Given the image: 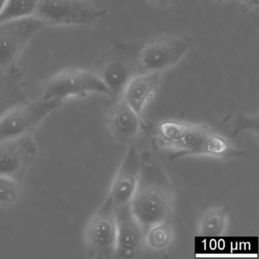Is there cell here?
Wrapping results in <instances>:
<instances>
[{"label":"cell","mask_w":259,"mask_h":259,"mask_svg":"<svg viewBox=\"0 0 259 259\" xmlns=\"http://www.w3.org/2000/svg\"><path fill=\"white\" fill-rule=\"evenodd\" d=\"M174 202V186L167 174L149 154L141 155L139 183L130 202L133 214L147 230L169 220Z\"/></svg>","instance_id":"6da1fadb"},{"label":"cell","mask_w":259,"mask_h":259,"mask_svg":"<svg viewBox=\"0 0 259 259\" xmlns=\"http://www.w3.org/2000/svg\"><path fill=\"white\" fill-rule=\"evenodd\" d=\"M62 103L42 98L15 106L0 118V144L30 136Z\"/></svg>","instance_id":"7a4b0ae2"},{"label":"cell","mask_w":259,"mask_h":259,"mask_svg":"<svg viewBox=\"0 0 259 259\" xmlns=\"http://www.w3.org/2000/svg\"><path fill=\"white\" fill-rule=\"evenodd\" d=\"M187 35H164L147 42L139 51L138 69L142 72H163L181 61L190 50Z\"/></svg>","instance_id":"3957f363"},{"label":"cell","mask_w":259,"mask_h":259,"mask_svg":"<svg viewBox=\"0 0 259 259\" xmlns=\"http://www.w3.org/2000/svg\"><path fill=\"white\" fill-rule=\"evenodd\" d=\"M94 93L110 96L108 89L98 73L70 68L61 71L48 81L42 98L63 102L68 98H81Z\"/></svg>","instance_id":"277c9868"},{"label":"cell","mask_w":259,"mask_h":259,"mask_svg":"<svg viewBox=\"0 0 259 259\" xmlns=\"http://www.w3.org/2000/svg\"><path fill=\"white\" fill-rule=\"evenodd\" d=\"M116 237V208L108 196L88 221L84 230V242L92 256L104 258L115 254Z\"/></svg>","instance_id":"5b68a950"},{"label":"cell","mask_w":259,"mask_h":259,"mask_svg":"<svg viewBox=\"0 0 259 259\" xmlns=\"http://www.w3.org/2000/svg\"><path fill=\"white\" fill-rule=\"evenodd\" d=\"M107 15L87 0H40L35 16L48 25H87Z\"/></svg>","instance_id":"8992f818"},{"label":"cell","mask_w":259,"mask_h":259,"mask_svg":"<svg viewBox=\"0 0 259 259\" xmlns=\"http://www.w3.org/2000/svg\"><path fill=\"white\" fill-rule=\"evenodd\" d=\"M211 131L204 125H190L178 119H167L157 125L156 139L162 146L175 150L171 158L177 159L194 155Z\"/></svg>","instance_id":"52a82bcc"},{"label":"cell","mask_w":259,"mask_h":259,"mask_svg":"<svg viewBox=\"0 0 259 259\" xmlns=\"http://www.w3.org/2000/svg\"><path fill=\"white\" fill-rule=\"evenodd\" d=\"M46 24L35 16L0 23V69L17 60L31 39Z\"/></svg>","instance_id":"ba28073f"},{"label":"cell","mask_w":259,"mask_h":259,"mask_svg":"<svg viewBox=\"0 0 259 259\" xmlns=\"http://www.w3.org/2000/svg\"><path fill=\"white\" fill-rule=\"evenodd\" d=\"M117 237L115 254L119 258L139 257L145 248V227L132 211L130 204L116 208Z\"/></svg>","instance_id":"9c48e42d"},{"label":"cell","mask_w":259,"mask_h":259,"mask_svg":"<svg viewBox=\"0 0 259 259\" xmlns=\"http://www.w3.org/2000/svg\"><path fill=\"white\" fill-rule=\"evenodd\" d=\"M37 154V145L30 136L0 144V176L21 180Z\"/></svg>","instance_id":"30bf717a"},{"label":"cell","mask_w":259,"mask_h":259,"mask_svg":"<svg viewBox=\"0 0 259 259\" xmlns=\"http://www.w3.org/2000/svg\"><path fill=\"white\" fill-rule=\"evenodd\" d=\"M141 170V155L136 147L130 145L115 176L108 196L115 208L130 204L136 192Z\"/></svg>","instance_id":"8fae6325"},{"label":"cell","mask_w":259,"mask_h":259,"mask_svg":"<svg viewBox=\"0 0 259 259\" xmlns=\"http://www.w3.org/2000/svg\"><path fill=\"white\" fill-rule=\"evenodd\" d=\"M142 125V117L123 98L113 101L107 114V125L116 140L122 143L132 142L139 135Z\"/></svg>","instance_id":"7c38bea8"},{"label":"cell","mask_w":259,"mask_h":259,"mask_svg":"<svg viewBox=\"0 0 259 259\" xmlns=\"http://www.w3.org/2000/svg\"><path fill=\"white\" fill-rule=\"evenodd\" d=\"M161 72H142L135 75L125 87L122 98L142 117L145 105L158 90Z\"/></svg>","instance_id":"4fadbf2b"},{"label":"cell","mask_w":259,"mask_h":259,"mask_svg":"<svg viewBox=\"0 0 259 259\" xmlns=\"http://www.w3.org/2000/svg\"><path fill=\"white\" fill-rule=\"evenodd\" d=\"M98 74L113 101L122 98L125 87L135 75L130 63L122 56L116 55L109 59Z\"/></svg>","instance_id":"5bb4252c"},{"label":"cell","mask_w":259,"mask_h":259,"mask_svg":"<svg viewBox=\"0 0 259 259\" xmlns=\"http://www.w3.org/2000/svg\"><path fill=\"white\" fill-rule=\"evenodd\" d=\"M228 218V210L224 207H213L206 210L198 223V235L208 238L222 236L227 229Z\"/></svg>","instance_id":"9a60e30c"},{"label":"cell","mask_w":259,"mask_h":259,"mask_svg":"<svg viewBox=\"0 0 259 259\" xmlns=\"http://www.w3.org/2000/svg\"><path fill=\"white\" fill-rule=\"evenodd\" d=\"M242 153L235 149L226 138L212 130L194 155L211 156L218 158L238 157Z\"/></svg>","instance_id":"2e32d148"},{"label":"cell","mask_w":259,"mask_h":259,"mask_svg":"<svg viewBox=\"0 0 259 259\" xmlns=\"http://www.w3.org/2000/svg\"><path fill=\"white\" fill-rule=\"evenodd\" d=\"M174 230L169 220L160 221L145 231V247L154 251H163L172 243Z\"/></svg>","instance_id":"e0dca14e"},{"label":"cell","mask_w":259,"mask_h":259,"mask_svg":"<svg viewBox=\"0 0 259 259\" xmlns=\"http://www.w3.org/2000/svg\"><path fill=\"white\" fill-rule=\"evenodd\" d=\"M40 0H7L0 14V23L35 16Z\"/></svg>","instance_id":"ac0fdd59"},{"label":"cell","mask_w":259,"mask_h":259,"mask_svg":"<svg viewBox=\"0 0 259 259\" xmlns=\"http://www.w3.org/2000/svg\"><path fill=\"white\" fill-rule=\"evenodd\" d=\"M22 195L21 180L0 176V208H9L17 204Z\"/></svg>","instance_id":"d6986e66"},{"label":"cell","mask_w":259,"mask_h":259,"mask_svg":"<svg viewBox=\"0 0 259 259\" xmlns=\"http://www.w3.org/2000/svg\"><path fill=\"white\" fill-rule=\"evenodd\" d=\"M22 103L24 102L19 101L10 94H7L4 91H0V118L2 117L6 112Z\"/></svg>","instance_id":"ffe728a7"},{"label":"cell","mask_w":259,"mask_h":259,"mask_svg":"<svg viewBox=\"0 0 259 259\" xmlns=\"http://www.w3.org/2000/svg\"><path fill=\"white\" fill-rule=\"evenodd\" d=\"M148 1L154 6L165 8L170 6L175 0H148Z\"/></svg>","instance_id":"44dd1931"},{"label":"cell","mask_w":259,"mask_h":259,"mask_svg":"<svg viewBox=\"0 0 259 259\" xmlns=\"http://www.w3.org/2000/svg\"><path fill=\"white\" fill-rule=\"evenodd\" d=\"M241 1L251 10H257L258 8L259 0H241Z\"/></svg>","instance_id":"7402d4cb"},{"label":"cell","mask_w":259,"mask_h":259,"mask_svg":"<svg viewBox=\"0 0 259 259\" xmlns=\"http://www.w3.org/2000/svg\"><path fill=\"white\" fill-rule=\"evenodd\" d=\"M7 0H0V14L2 13L3 10H4V6H5Z\"/></svg>","instance_id":"603a6c76"},{"label":"cell","mask_w":259,"mask_h":259,"mask_svg":"<svg viewBox=\"0 0 259 259\" xmlns=\"http://www.w3.org/2000/svg\"><path fill=\"white\" fill-rule=\"evenodd\" d=\"M216 1L217 2L219 3V4H223L225 0H216Z\"/></svg>","instance_id":"cb8c5ba5"}]
</instances>
